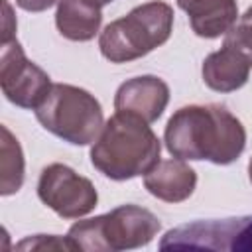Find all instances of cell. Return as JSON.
<instances>
[{"label":"cell","instance_id":"obj_9","mask_svg":"<svg viewBox=\"0 0 252 252\" xmlns=\"http://www.w3.org/2000/svg\"><path fill=\"white\" fill-rule=\"evenodd\" d=\"M169 102V87L163 79L154 75H142L122 83L114 96V108L130 112L146 120L156 122Z\"/></svg>","mask_w":252,"mask_h":252},{"label":"cell","instance_id":"obj_12","mask_svg":"<svg viewBox=\"0 0 252 252\" xmlns=\"http://www.w3.org/2000/svg\"><path fill=\"white\" fill-rule=\"evenodd\" d=\"M179 8L189 16L191 30L205 39L226 33L238 16L236 0H187Z\"/></svg>","mask_w":252,"mask_h":252},{"label":"cell","instance_id":"obj_10","mask_svg":"<svg viewBox=\"0 0 252 252\" xmlns=\"http://www.w3.org/2000/svg\"><path fill=\"white\" fill-rule=\"evenodd\" d=\"M197 185V173L185 159H159L154 169L144 175V187L165 203H181L189 199Z\"/></svg>","mask_w":252,"mask_h":252},{"label":"cell","instance_id":"obj_21","mask_svg":"<svg viewBox=\"0 0 252 252\" xmlns=\"http://www.w3.org/2000/svg\"><path fill=\"white\" fill-rule=\"evenodd\" d=\"M183 2H187V0H177V6H179V4H183Z\"/></svg>","mask_w":252,"mask_h":252},{"label":"cell","instance_id":"obj_18","mask_svg":"<svg viewBox=\"0 0 252 252\" xmlns=\"http://www.w3.org/2000/svg\"><path fill=\"white\" fill-rule=\"evenodd\" d=\"M57 2H61V0H16V4L26 12H43Z\"/></svg>","mask_w":252,"mask_h":252},{"label":"cell","instance_id":"obj_13","mask_svg":"<svg viewBox=\"0 0 252 252\" xmlns=\"http://www.w3.org/2000/svg\"><path fill=\"white\" fill-rule=\"evenodd\" d=\"M102 22L100 8L87 0H61L57 4L55 26L71 41H89L96 35Z\"/></svg>","mask_w":252,"mask_h":252},{"label":"cell","instance_id":"obj_20","mask_svg":"<svg viewBox=\"0 0 252 252\" xmlns=\"http://www.w3.org/2000/svg\"><path fill=\"white\" fill-rule=\"evenodd\" d=\"M248 175H250V181H252V159L248 161Z\"/></svg>","mask_w":252,"mask_h":252},{"label":"cell","instance_id":"obj_14","mask_svg":"<svg viewBox=\"0 0 252 252\" xmlns=\"http://www.w3.org/2000/svg\"><path fill=\"white\" fill-rule=\"evenodd\" d=\"M0 134V195L8 197L20 191L24 183V154L8 126H2Z\"/></svg>","mask_w":252,"mask_h":252},{"label":"cell","instance_id":"obj_6","mask_svg":"<svg viewBox=\"0 0 252 252\" xmlns=\"http://www.w3.org/2000/svg\"><path fill=\"white\" fill-rule=\"evenodd\" d=\"M159 248H205L252 252V215L179 224L163 234Z\"/></svg>","mask_w":252,"mask_h":252},{"label":"cell","instance_id":"obj_7","mask_svg":"<svg viewBox=\"0 0 252 252\" xmlns=\"http://www.w3.org/2000/svg\"><path fill=\"white\" fill-rule=\"evenodd\" d=\"M37 197L61 219L85 217L98 201L94 185L65 163L43 167L37 181Z\"/></svg>","mask_w":252,"mask_h":252},{"label":"cell","instance_id":"obj_4","mask_svg":"<svg viewBox=\"0 0 252 252\" xmlns=\"http://www.w3.org/2000/svg\"><path fill=\"white\" fill-rule=\"evenodd\" d=\"M159 219L138 205H120L106 215L79 220L69 228L77 250H130L146 246L159 232Z\"/></svg>","mask_w":252,"mask_h":252},{"label":"cell","instance_id":"obj_11","mask_svg":"<svg viewBox=\"0 0 252 252\" xmlns=\"http://www.w3.org/2000/svg\"><path fill=\"white\" fill-rule=\"evenodd\" d=\"M252 63L236 49L222 43V47L205 57L201 75L209 89L217 93H232L246 85Z\"/></svg>","mask_w":252,"mask_h":252},{"label":"cell","instance_id":"obj_15","mask_svg":"<svg viewBox=\"0 0 252 252\" xmlns=\"http://www.w3.org/2000/svg\"><path fill=\"white\" fill-rule=\"evenodd\" d=\"M224 45L236 49L252 63V6L224 33Z\"/></svg>","mask_w":252,"mask_h":252},{"label":"cell","instance_id":"obj_17","mask_svg":"<svg viewBox=\"0 0 252 252\" xmlns=\"http://www.w3.org/2000/svg\"><path fill=\"white\" fill-rule=\"evenodd\" d=\"M2 6H4V26H2V43H4V41H10V39H16V35H14L16 18L12 14V6L8 4V0H2Z\"/></svg>","mask_w":252,"mask_h":252},{"label":"cell","instance_id":"obj_2","mask_svg":"<svg viewBox=\"0 0 252 252\" xmlns=\"http://www.w3.org/2000/svg\"><path fill=\"white\" fill-rule=\"evenodd\" d=\"M159 152L161 144L146 120L116 110L93 142L91 161L102 175L126 181L154 169Z\"/></svg>","mask_w":252,"mask_h":252},{"label":"cell","instance_id":"obj_5","mask_svg":"<svg viewBox=\"0 0 252 252\" xmlns=\"http://www.w3.org/2000/svg\"><path fill=\"white\" fill-rule=\"evenodd\" d=\"M33 110L47 132L73 146L94 142L104 126L100 102L89 91L67 83H53Z\"/></svg>","mask_w":252,"mask_h":252},{"label":"cell","instance_id":"obj_16","mask_svg":"<svg viewBox=\"0 0 252 252\" xmlns=\"http://www.w3.org/2000/svg\"><path fill=\"white\" fill-rule=\"evenodd\" d=\"M18 250H77L75 242L67 236V238H61V236H45V234H37V236H28L24 238L18 246Z\"/></svg>","mask_w":252,"mask_h":252},{"label":"cell","instance_id":"obj_8","mask_svg":"<svg viewBox=\"0 0 252 252\" xmlns=\"http://www.w3.org/2000/svg\"><path fill=\"white\" fill-rule=\"evenodd\" d=\"M49 75L30 61L18 39L0 47V87L4 96L20 108H37L51 89Z\"/></svg>","mask_w":252,"mask_h":252},{"label":"cell","instance_id":"obj_1","mask_svg":"<svg viewBox=\"0 0 252 252\" xmlns=\"http://www.w3.org/2000/svg\"><path fill=\"white\" fill-rule=\"evenodd\" d=\"M163 142L173 158L228 165L244 152L246 130L220 104H191L179 108L167 120Z\"/></svg>","mask_w":252,"mask_h":252},{"label":"cell","instance_id":"obj_19","mask_svg":"<svg viewBox=\"0 0 252 252\" xmlns=\"http://www.w3.org/2000/svg\"><path fill=\"white\" fill-rule=\"evenodd\" d=\"M87 2H91V4H94V6H98V8H102V6L110 4L112 0H87Z\"/></svg>","mask_w":252,"mask_h":252},{"label":"cell","instance_id":"obj_3","mask_svg":"<svg viewBox=\"0 0 252 252\" xmlns=\"http://www.w3.org/2000/svg\"><path fill=\"white\" fill-rule=\"evenodd\" d=\"M173 30V8L161 0L136 6L110 22L98 37V47L110 63H130L163 45Z\"/></svg>","mask_w":252,"mask_h":252}]
</instances>
